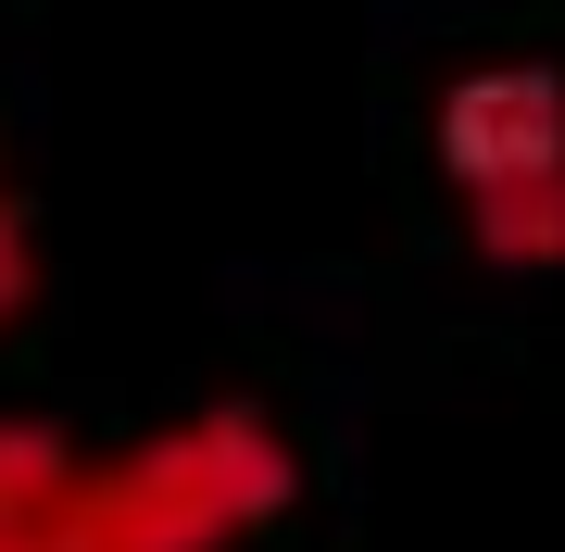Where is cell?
I'll return each mask as SVG.
<instances>
[{"instance_id": "3", "label": "cell", "mask_w": 565, "mask_h": 552, "mask_svg": "<svg viewBox=\"0 0 565 552\" xmlns=\"http://www.w3.org/2000/svg\"><path fill=\"white\" fill-rule=\"evenodd\" d=\"M76 465H88V452L63 440V427H39V414H0V540L39 528V515L76 490Z\"/></svg>"}, {"instance_id": "5", "label": "cell", "mask_w": 565, "mask_h": 552, "mask_svg": "<svg viewBox=\"0 0 565 552\" xmlns=\"http://www.w3.org/2000/svg\"><path fill=\"white\" fill-rule=\"evenodd\" d=\"M0 552H63V540H51V515H39V528H25V540H0Z\"/></svg>"}, {"instance_id": "1", "label": "cell", "mask_w": 565, "mask_h": 552, "mask_svg": "<svg viewBox=\"0 0 565 552\" xmlns=\"http://www.w3.org/2000/svg\"><path fill=\"white\" fill-rule=\"evenodd\" d=\"M289 502H302V465H289L277 414L214 402V414L151 427L114 465H76V490L51 502V540L63 552H239Z\"/></svg>"}, {"instance_id": "4", "label": "cell", "mask_w": 565, "mask_h": 552, "mask_svg": "<svg viewBox=\"0 0 565 552\" xmlns=\"http://www.w3.org/2000/svg\"><path fill=\"white\" fill-rule=\"evenodd\" d=\"M25 289H39V239H25V202H13V176H0V327L25 314Z\"/></svg>"}, {"instance_id": "2", "label": "cell", "mask_w": 565, "mask_h": 552, "mask_svg": "<svg viewBox=\"0 0 565 552\" xmlns=\"http://www.w3.org/2000/svg\"><path fill=\"white\" fill-rule=\"evenodd\" d=\"M440 176L465 239L503 277H565V76L553 63H478L440 88Z\"/></svg>"}]
</instances>
